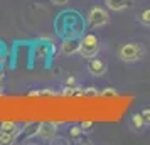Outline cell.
Wrapping results in <instances>:
<instances>
[{"mask_svg": "<svg viewBox=\"0 0 150 145\" xmlns=\"http://www.w3.org/2000/svg\"><path fill=\"white\" fill-rule=\"evenodd\" d=\"M56 30H57V35L61 39H64V37H79L84 30L81 15L73 12V10L59 14L57 21H56Z\"/></svg>", "mask_w": 150, "mask_h": 145, "instance_id": "1", "label": "cell"}, {"mask_svg": "<svg viewBox=\"0 0 150 145\" xmlns=\"http://www.w3.org/2000/svg\"><path fill=\"white\" fill-rule=\"evenodd\" d=\"M143 54H145V49L138 42H127L118 51V56L123 62H137L143 57Z\"/></svg>", "mask_w": 150, "mask_h": 145, "instance_id": "2", "label": "cell"}, {"mask_svg": "<svg viewBox=\"0 0 150 145\" xmlns=\"http://www.w3.org/2000/svg\"><path fill=\"white\" fill-rule=\"evenodd\" d=\"M100 51V39L96 34H84L79 41V54L86 59H91L95 57Z\"/></svg>", "mask_w": 150, "mask_h": 145, "instance_id": "3", "label": "cell"}, {"mask_svg": "<svg viewBox=\"0 0 150 145\" xmlns=\"http://www.w3.org/2000/svg\"><path fill=\"white\" fill-rule=\"evenodd\" d=\"M110 21V15L108 12L101 7H93L91 10L88 12L86 15V22H88L89 27H103V25H106Z\"/></svg>", "mask_w": 150, "mask_h": 145, "instance_id": "4", "label": "cell"}, {"mask_svg": "<svg viewBox=\"0 0 150 145\" xmlns=\"http://www.w3.org/2000/svg\"><path fill=\"white\" fill-rule=\"evenodd\" d=\"M56 128L57 123L54 122H47V123H39V130H37V137L42 140H52L56 137Z\"/></svg>", "mask_w": 150, "mask_h": 145, "instance_id": "5", "label": "cell"}, {"mask_svg": "<svg viewBox=\"0 0 150 145\" xmlns=\"http://www.w3.org/2000/svg\"><path fill=\"white\" fill-rule=\"evenodd\" d=\"M79 51V41L78 37H64L61 42V52L66 56H73Z\"/></svg>", "mask_w": 150, "mask_h": 145, "instance_id": "6", "label": "cell"}, {"mask_svg": "<svg viewBox=\"0 0 150 145\" xmlns=\"http://www.w3.org/2000/svg\"><path fill=\"white\" fill-rule=\"evenodd\" d=\"M88 71L93 76H103L106 73V64L100 57H93V59L88 61Z\"/></svg>", "mask_w": 150, "mask_h": 145, "instance_id": "7", "label": "cell"}, {"mask_svg": "<svg viewBox=\"0 0 150 145\" xmlns=\"http://www.w3.org/2000/svg\"><path fill=\"white\" fill-rule=\"evenodd\" d=\"M51 49H52V44L49 46V44H35L34 47V57L37 62H44L46 59L49 57V54H51Z\"/></svg>", "mask_w": 150, "mask_h": 145, "instance_id": "8", "label": "cell"}, {"mask_svg": "<svg viewBox=\"0 0 150 145\" xmlns=\"http://www.w3.org/2000/svg\"><path fill=\"white\" fill-rule=\"evenodd\" d=\"M132 4H133V0H106V7L110 10H115V12L128 8Z\"/></svg>", "mask_w": 150, "mask_h": 145, "instance_id": "9", "label": "cell"}, {"mask_svg": "<svg viewBox=\"0 0 150 145\" xmlns=\"http://www.w3.org/2000/svg\"><path fill=\"white\" fill-rule=\"evenodd\" d=\"M37 130H39V123H29L24 127V130L19 128V133H17V137L22 135L24 138H30V137H37Z\"/></svg>", "mask_w": 150, "mask_h": 145, "instance_id": "10", "label": "cell"}, {"mask_svg": "<svg viewBox=\"0 0 150 145\" xmlns=\"http://www.w3.org/2000/svg\"><path fill=\"white\" fill-rule=\"evenodd\" d=\"M0 132H4V133H8V135H12V137H17V133H19V125L15 123V122H2L0 123Z\"/></svg>", "mask_w": 150, "mask_h": 145, "instance_id": "11", "label": "cell"}, {"mask_svg": "<svg viewBox=\"0 0 150 145\" xmlns=\"http://www.w3.org/2000/svg\"><path fill=\"white\" fill-rule=\"evenodd\" d=\"M132 125L135 127L137 130H140L143 125H145V120H143L142 113H137V115H133V117H132Z\"/></svg>", "mask_w": 150, "mask_h": 145, "instance_id": "12", "label": "cell"}, {"mask_svg": "<svg viewBox=\"0 0 150 145\" xmlns=\"http://www.w3.org/2000/svg\"><path fill=\"white\" fill-rule=\"evenodd\" d=\"M81 133H83L81 125H73V127L69 128V135H71L73 138H79L81 137Z\"/></svg>", "mask_w": 150, "mask_h": 145, "instance_id": "13", "label": "cell"}, {"mask_svg": "<svg viewBox=\"0 0 150 145\" xmlns=\"http://www.w3.org/2000/svg\"><path fill=\"white\" fill-rule=\"evenodd\" d=\"M140 22L143 25H150V8H145L140 14Z\"/></svg>", "mask_w": 150, "mask_h": 145, "instance_id": "14", "label": "cell"}, {"mask_svg": "<svg viewBox=\"0 0 150 145\" xmlns=\"http://www.w3.org/2000/svg\"><path fill=\"white\" fill-rule=\"evenodd\" d=\"M98 95V91L95 88H86V90H83V96H96Z\"/></svg>", "mask_w": 150, "mask_h": 145, "instance_id": "15", "label": "cell"}, {"mask_svg": "<svg viewBox=\"0 0 150 145\" xmlns=\"http://www.w3.org/2000/svg\"><path fill=\"white\" fill-rule=\"evenodd\" d=\"M103 96H116V91L113 90V88H105V90L101 91Z\"/></svg>", "mask_w": 150, "mask_h": 145, "instance_id": "16", "label": "cell"}, {"mask_svg": "<svg viewBox=\"0 0 150 145\" xmlns=\"http://www.w3.org/2000/svg\"><path fill=\"white\" fill-rule=\"evenodd\" d=\"M142 117H143V120H145V125H150V108L142 110Z\"/></svg>", "mask_w": 150, "mask_h": 145, "instance_id": "17", "label": "cell"}, {"mask_svg": "<svg viewBox=\"0 0 150 145\" xmlns=\"http://www.w3.org/2000/svg\"><path fill=\"white\" fill-rule=\"evenodd\" d=\"M93 125H95L93 122L86 120V122H83V123H81V128H83V130H89V128H93Z\"/></svg>", "mask_w": 150, "mask_h": 145, "instance_id": "18", "label": "cell"}, {"mask_svg": "<svg viewBox=\"0 0 150 145\" xmlns=\"http://www.w3.org/2000/svg\"><path fill=\"white\" fill-rule=\"evenodd\" d=\"M66 84H69V86H74V84H76V78L69 76L68 79H66Z\"/></svg>", "mask_w": 150, "mask_h": 145, "instance_id": "19", "label": "cell"}, {"mask_svg": "<svg viewBox=\"0 0 150 145\" xmlns=\"http://www.w3.org/2000/svg\"><path fill=\"white\" fill-rule=\"evenodd\" d=\"M54 5H64V4H68V0H51Z\"/></svg>", "mask_w": 150, "mask_h": 145, "instance_id": "20", "label": "cell"}, {"mask_svg": "<svg viewBox=\"0 0 150 145\" xmlns=\"http://www.w3.org/2000/svg\"><path fill=\"white\" fill-rule=\"evenodd\" d=\"M5 51H7V47H5V44L0 41V54H5Z\"/></svg>", "mask_w": 150, "mask_h": 145, "instance_id": "21", "label": "cell"}, {"mask_svg": "<svg viewBox=\"0 0 150 145\" xmlns=\"http://www.w3.org/2000/svg\"><path fill=\"white\" fill-rule=\"evenodd\" d=\"M5 61H7V57H5V54H0V68L5 64Z\"/></svg>", "mask_w": 150, "mask_h": 145, "instance_id": "22", "label": "cell"}, {"mask_svg": "<svg viewBox=\"0 0 150 145\" xmlns=\"http://www.w3.org/2000/svg\"><path fill=\"white\" fill-rule=\"evenodd\" d=\"M4 76H5V73H4V69L0 68V81H2V79H4Z\"/></svg>", "mask_w": 150, "mask_h": 145, "instance_id": "23", "label": "cell"}]
</instances>
